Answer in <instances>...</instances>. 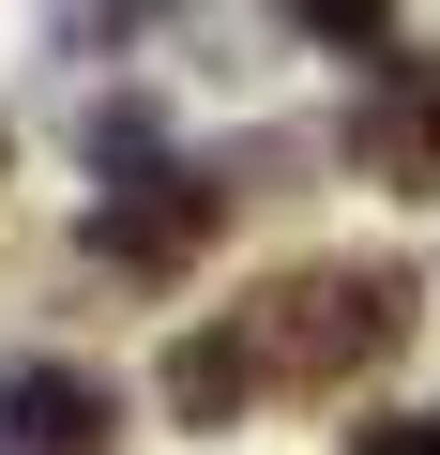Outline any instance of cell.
I'll return each mask as SVG.
<instances>
[{"label":"cell","mask_w":440,"mask_h":455,"mask_svg":"<svg viewBox=\"0 0 440 455\" xmlns=\"http://www.w3.org/2000/svg\"><path fill=\"white\" fill-rule=\"evenodd\" d=\"M395 334H410V274H395V259H304V274H274V289L244 304L259 379H304V395L364 379Z\"/></svg>","instance_id":"1"},{"label":"cell","mask_w":440,"mask_h":455,"mask_svg":"<svg viewBox=\"0 0 440 455\" xmlns=\"http://www.w3.org/2000/svg\"><path fill=\"white\" fill-rule=\"evenodd\" d=\"M197 228H212V167H122V182H107V212H92V243H122L137 274H167Z\"/></svg>","instance_id":"3"},{"label":"cell","mask_w":440,"mask_h":455,"mask_svg":"<svg viewBox=\"0 0 440 455\" xmlns=\"http://www.w3.org/2000/svg\"><path fill=\"white\" fill-rule=\"evenodd\" d=\"M289 31H319V46H380L395 0H289Z\"/></svg>","instance_id":"6"},{"label":"cell","mask_w":440,"mask_h":455,"mask_svg":"<svg viewBox=\"0 0 440 455\" xmlns=\"http://www.w3.org/2000/svg\"><path fill=\"white\" fill-rule=\"evenodd\" d=\"M349 455H440V410H380V425H349Z\"/></svg>","instance_id":"7"},{"label":"cell","mask_w":440,"mask_h":455,"mask_svg":"<svg viewBox=\"0 0 440 455\" xmlns=\"http://www.w3.org/2000/svg\"><path fill=\"white\" fill-rule=\"evenodd\" d=\"M349 167L395 182V197H440V46L380 61V92L349 107Z\"/></svg>","instance_id":"2"},{"label":"cell","mask_w":440,"mask_h":455,"mask_svg":"<svg viewBox=\"0 0 440 455\" xmlns=\"http://www.w3.org/2000/svg\"><path fill=\"white\" fill-rule=\"evenodd\" d=\"M244 395H259L244 319H212V334H182V349H167V410H182V425H244Z\"/></svg>","instance_id":"5"},{"label":"cell","mask_w":440,"mask_h":455,"mask_svg":"<svg viewBox=\"0 0 440 455\" xmlns=\"http://www.w3.org/2000/svg\"><path fill=\"white\" fill-rule=\"evenodd\" d=\"M92 16H167V0H92Z\"/></svg>","instance_id":"8"},{"label":"cell","mask_w":440,"mask_h":455,"mask_svg":"<svg viewBox=\"0 0 440 455\" xmlns=\"http://www.w3.org/2000/svg\"><path fill=\"white\" fill-rule=\"evenodd\" d=\"M0 455H107V379L16 364V379H0Z\"/></svg>","instance_id":"4"}]
</instances>
